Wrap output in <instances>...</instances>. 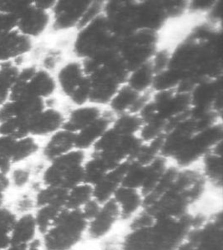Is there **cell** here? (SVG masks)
<instances>
[{"instance_id":"6da1fadb","label":"cell","mask_w":223,"mask_h":250,"mask_svg":"<svg viewBox=\"0 0 223 250\" xmlns=\"http://www.w3.org/2000/svg\"><path fill=\"white\" fill-rule=\"evenodd\" d=\"M88 218L82 210L64 208L40 236L43 250H78L86 242Z\"/></svg>"},{"instance_id":"7a4b0ae2","label":"cell","mask_w":223,"mask_h":250,"mask_svg":"<svg viewBox=\"0 0 223 250\" xmlns=\"http://www.w3.org/2000/svg\"><path fill=\"white\" fill-rule=\"evenodd\" d=\"M85 162V152L75 148L58 157L44 168L40 175L41 185L69 190L84 183Z\"/></svg>"},{"instance_id":"3957f363","label":"cell","mask_w":223,"mask_h":250,"mask_svg":"<svg viewBox=\"0 0 223 250\" xmlns=\"http://www.w3.org/2000/svg\"><path fill=\"white\" fill-rule=\"evenodd\" d=\"M120 40L110 30L104 15L80 29L74 42V51L79 57L89 59L100 52L119 48Z\"/></svg>"},{"instance_id":"277c9868","label":"cell","mask_w":223,"mask_h":250,"mask_svg":"<svg viewBox=\"0 0 223 250\" xmlns=\"http://www.w3.org/2000/svg\"><path fill=\"white\" fill-rule=\"evenodd\" d=\"M156 32L137 30L120 40L119 54L130 73L150 62L156 52Z\"/></svg>"},{"instance_id":"5b68a950","label":"cell","mask_w":223,"mask_h":250,"mask_svg":"<svg viewBox=\"0 0 223 250\" xmlns=\"http://www.w3.org/2000/svg\"><path fill=\"white\" fill-rule=\"evenodd\" d=\"M223 125L220 123H216L195 134L173 159L177 163V167L190 168L195 163L202 159L216 145L223 142Z\"/></svg>"},{"instance_id":"8992f818","label":"cell","mask_w":223,"mask_h":250,"mask_svg":"<svg viewBox=\"0 0 223 250\" xmlns=\"http://www.w3.org/2000/svg\"><path fill=\"white\" fill-rule=\"evenodd\" d=\"M177 250H223L221 212L212 213L201 225L196 226Z\"/></svg>"},{"instance_id":"52a82bcc","label":"cell","mask_w":223,"mask_h":250,"mask_svg":"<svg viewBox=\"0 0 223 250\" xmlns=\"http://www.w3.org/2000/svg\"><path fill=\"white\" fill-rule=\"evenodd\" d=\"M121 223L120 211L113 199L100 204L96 212L88 219L86 242L99 245L114 234Z\"/></svg>"},{"instance_id":"ba28073f","label":"cell","mask_w":223,"mask_h":250,"mask_svg":"<svg viewBox=\"0 0 223 250\" xmlns=\"http://www.w3.org/2000/svg\"><path fill=\"white\" fill-rule=\"evenodd\" d=\"M91 1H56L53 11L52 27L55 30L76 28Z\"/></svg>"},{"instance_id":"9c48e42d","label":"cell","mask_w":223,"mask_h":250,"mask_svg":"<svg viewBox=\"0 0 223 250\" xmlns=\"http://www.w3.org/2000/svg\"><path fill=\"white\" fill-rule=\"evenodd\" d=\"M45 108V100L35 97L8 100L0 107V122L12 119L29 120Z\"/></svg>"},{"instance_id":"30bf717a","label":"cell","mask_w":223,"mask_h":250,"mask_svg":"<svg viewBox=\"0 0 223 250\" xmlns=\"http://www.w3.org/2000/svg\"><path fill=\"white\" fill-rule=\"evenodd\" d=\"M222 96V78L201 80L190 94L192 108L198 111H213L215 103Z\"/></svg>"},{"instance_id":"8fae6325","label":"cell","mask_w":223,"mask_h":250,"mask_svg":"<svg viewBox=\"0 0 223 250\" xmlns=\"http://www.w3.org/2000/svg\"><path fill=\"white\" fill-rule=\"evenodd\" d=\"M166 19L161 2H136L134 21L137 30L156 32L163 26Z\"/></svg>"},{"instance_id":"7c38bea8","label":"cell","mask_w":223,"mask_h":250,"mask_svg":"<svg viewBox=\"0 0 223 250\" xmlns=\"http://www.w3.org/2000/svg\"><path fill=\"white\" fill-rule=\"evenodd\" d=\"M119 211L121 221L127 224L143 210L145 197L139 189L120 185L113 196Z\"/></svg>"},{"instance_id":"4fadbf2b","label":"cell","mask_w":223,"mask_h":250,"mask_svg":"<svg viewBox=\"0 0 223 250\" xmlns=\"http://www.w3.org/2000/svg\"><path fill=\"white\" fill-rule=\"evenodd\" d=\"M31 39L20 34L17 29L8 32L0 37V63L14 62L31 51Z\"/></svg>"},{"instance_id":"5bb4252c","label":"cell","mask_w":223,"mask_h":250,"mask_svg":"<svg viewBox=\"0 0 223 250\" xmlns=\"http://www.w3.org/2000/svg\"><path fill=\"white\" fill-rule=\"evenodd\" d=\"M66 118L54 108H45L29 121V136H48L63 128Z\"/></svg>"},{"instance_id":"9a60e30c","label":"cell","mask_w":223,"mask_h":250,"mask_svg":"<svg viewBox=\"0 0 223 250\" xmlns=\"http://www.w3.org/2000/svg\"><path fill=\"white\" fill-rule=\"evenodd\" d=\"M51 19L49 12L43 11L32 5L18 18L16 29L29 39L38 38L48 29Z\"/></svg>"},{"instance_id":"2e32d148","label":"cell","mask_w":223,"mask_h":250,"mask_svg":"<svg viewBox=\"0 0 223 250\" xmlns=\"http://www.w3.org/2000/svg\"><path fill=\"white\" fill-rule=\"evenodd\" d=\"M114 120L112 112L102 114L97 120L75 133L74 148L85 151L93 147L100 137L112 127Z\"/></svg>"},{"instance_id":"e0dca14e","label":"cell","mask_w":223,"mask_h":250,"mask_svg":"<svg viewBox=\"0 0 223 250\" xmlns=\"http://www.w3.org/2000/svg\"><path fill=\"white\" fill-rule=\"evenodd\" d=\"M223 142L216 145L202 158V169L201 170L206 185L221 190L223 187Z\"/></svg>"},{"instance_id":"ac0fdd59","label":"cell","mask_w":223,"mask_h":250,"mask_svg":"<svg viewBox=\"0 0 223 250\" xmlns=\"http://www.w3.org/2000/svg\"><path fill=\"white\" fill-rule=\"evenodd\" d=\"M75 133L61 128L50 135L48 142L46 143L42 150L44 158L47 161H52L58 157L67 154L74 149Z\"/></svg>"},{"instance_id":"d6986e66","label":"cell","mask_w":223,"mask_h":250,"mask_svg":"<svg viewBox=\"0 0 223 250\" xmlns=\"http://www.w3.org/2000/svg\"><path fill=\"white\" fill-rule=\"evenodd\" d=\"M38 238L40 233L34 213L17 216L10 233L9 245H29Z\"/></svg>"},{"instance_id":"ffe728a7","label":"cell","mask_w":223,"mask_h":250,"mask_svg":"<svg viewBox=\"0 0 223 250\" xmlns=\"http://www.w3.org/2000/svg\"><path fill=\"white\" fill-rule=\"evenodd\" d=\"M86 76L82 63L69 62L60 68L58 73L56 83L64 94L69 97Z\"/></svg>"},{"instance_id":"44dd1931","label":"cell","mask_w":223,"mask_h":250,"mask_svg":"<svg viewBox=\"0 0 223 250\" xmlns=\"http://www.w3.org/2000/svg\"><path fill=\"white\" fill-rule=\"evenodd\" d=\"M102 114L103 113L96 106H79L77 108L73 109L69 117L66 119L63 128L77 133L97 120Z\"/></svg>"},{"instance_id":"7402d4cb","label":"cell","mask_w":223,"mask_h":250,"mask_svg":"<svg viewBox=\"0 0 223 250\" xmlns=\"http://www.w3.org/2000/svg\"><path fill=\"white\" fill-rule=\"evenodd\" d=\"M155 73L152 68V62H146L139 68L131 72L126 80V84L139 94L146 93L152 88Z\"/></svg>"},{"instance_id":"603a6c76","label":"cell","mask_w":223,"mask_h":250,"mask_svg":"<svg viewBox=\"0 0 223 250\" xmlns=\"http://www.w3.org/2000/svg\"><path fill=\"white\" fill-rule=\"evenodd\" d=\"M68 191L60 188L41 186L35 194L36 208L46 205H53L66 208Z\"/></svg>"},{"instance_id":"cb8c5ba5","label":"cell","mask_w":223,"mask_h":250,"mask_svg":"<svg viewBox=\"0 0 223 250\" xmlns=\"http://www.w3.org/2000/svg\"><path fill=\"white\" fill-rule=\"evenodd\" d=\"M189 76H191V74L172 68H166V70L155 75L152 88L156 92L176 90L182 80Z\"/></svg>"},{"instance_id":"d4e9b609","label":"cell","mask_w":223,"mask_h":250,"mask_svg":"<svg viewBox=\"0 0 223 250\" xmlns=\"http://www.w3.org/2000/svg\"><path fill=\"white\" fill-rule=\"evenodd\" d=\"M140 94L125 83L118 89L109 103L112 113L117 115L128 113Z\"/></svg>"},{"instance_id":"484cf974","label":"cell","mask_w":223,"mask_h":250,"mask_svg":"<svg viewBox=\"0 0 223 250\" xmlns=\"http://www.w3.org/2000/svg\"><path fill=\"white\" fill-rule=\"evenodd\" d=\"M93 199V187L86 183H82L68 191L66 208L69 209L82 210Z\"/></svg>"},{"instance_id":"4316f807","label":"cell","mask_w":223,"mask_h":250,"mask_svg":"<svg viewBox=\"0 0 223 250\" xmlns=\"http://www.w3.org/2000/svg\"><path fill=\"white\" fill-rule=\"evenodd\" d=\"M40 150V145L35 141L34 137L27 136L15 140L12 148V163L18 165L34 156Z\"/></svg>"},{"instance_id":"83f0119b","label":"cell","mask_w":223,"mask_h":250,"mask_svg":"<svg viewBox=\"0 0 223 250\" xmlns=\"http://www.w3.org/2000/svg\"><path fill=\"white\" fill-rule=\"evenodd\" d=\"M142 125L143 121L139 114L126 113L115 118L112 123V128L121 136H129L135 135L140 130Z\"/></svg>"},{"instance_id":"f1b7e54d","label":"cell","mask_w":223,"mask_h":250,"mask_svg":"<svg viewBox=\"0 0 223 250\" xmlns=\"http://www.w3.org/2000/svg\"><path fill=\"white\" fill-rule=\"evenodd\" d=\"M64 208H66L53 205H46L36 208L34 212V215L37 224L40 236L43 234L51 226L52 224L57 219L59 214L62 212Z\"/></svg>"},{"instance_id":"f546056e","label":"cell","mask_w":223,"mask_h":250,"mask_svg":"<svg viewBox=\"0 0 223 250\" xmlns=\"http://www.w3.org/2000/svg\"><path fill=\"white\" fill-rule=\"evenodd\" d=\"M17 215L9 205L0 208V250H4L10 244V233Z\"/></svg>"},{"instance_id":"4dcf8cb0","label":"cell","mask_w":223,"mask_h":250,"mask_svg":"<svg viewBox=\"0 0 223 250\" xmlns=\"http://www.w3.org/2000/svg\"><path fill=\"white\" fill-rule=\"evenodd\" d=\"M29 120L12 119L0 122V136L8 137L14 140L29 136Z\"/></svg>"},{"instance_id":"1f68e13d","label":"cell","mask_w":223,"mask_h":250,"mask_svg":"<svg viewBox=\"0 0 223 250\" xmlns=\"http://www.w3.org/2000/svg\"><path fill=\"white\" fill-rule=\"evenodd\" d=\"M10 188H14L17 190L24 189L29 187L34 181V176H36L34 166H23L11 168L8 173Z\"/></svg>"},{"instance_id":"d6a6232c","label":"cell","mask_w":223,"mask_h":250,"mask_svg":"<svg viewBox=\"0 0 223 250\" xmlns=\"http://www.w3.org/2000/svg\"><path fill=\"white\" fill-rule=\"evenodd\" d=\"M9 206L17 216L34 213L36 209L35 194L29 190L20 193Z\"/></svg>"},{"instance_id":"836d02e7","label":"cell","mask_w":223,"mask_h":250,"mask_svg":"<svg viewBox=\"0 0 223 250\" xmlns=\"http://www.w3.org/2000/svg\"><path fill=\"white\" fill-rule=\"evenodd\" d=\"M104 6H105V2L103 1H91V3L86 9L76 28L79 30L83 29L86 25L93 22L94 20H96L99 16L103 15Z\"/></svg>"},{"instance_id":"e575fe53","label":"cell","mask_w":223,"mask_h":250,"mask_svg":"<svg viewBox=\"0 0 223 250\" xmlns=\"http://www.w3.org/2000/svg\"><path fill=\"white\" fill-rule=\"evenodd\" d=\"M91 92V83L89 76L86 75L80 85L74 89L69 96L72 102L78 106H83L86 103L89 102V96Z\"/></svg>"},{"instance_id":"d590c367","label":"cell","mask_w":223,"mask_h":250,"mask_svg":"<svg viewBox=\"0 0 223 250\" xmlns=\"http://www.w3.org/2000/svg\"><path fill=\"white\" fill-rule=\"evenodd\" d=\"M33 1H0V13L7 15H15L20 17V15L29 9Z\"/></svg>"},{"instance_id":"8d00e7d4","label":"cell","mask_w":223,"mask_h":250,"mask_svg":"<svg viewBox=\"0 0 223 250\" xmlns=\"http://www.w3.org/2000/svg\"><path fill=\"white\" fill-rule=\"evenodd\" d=\"M170 60H171V53H169L166 49L156 52V54L151 60L155 75L168 68Z\"/></svg>"},{"instance_id":"74e56055","label":"cell","mask_w":223,"mask_h":250,"mask_svg":"<svg viewBox=\"0 0 223 250\" xmlns=\"http://www.w3.org/2000/svg\"><path fill=\"white\" fill-rule=\"evenodd\" d=\"M161 4L167 18L179 17L187 9V3L183 1H164Z\"/></svg>"},{"instance_id":"f35d334b","label":"cell","mask_w":223,"mask_h":250,"mask_svg":"<svg viewBox=\"0 0 223 250\" xmlns=\"http://www.w3.org/2000/svg\"><path fill=\"white\" fill-rule=\"evenodd\" d=\"M18 17L15 15L0 13V31L8 33L16 29Z\"/></svg>"},{"instance_id":"ab89813d","label":"cell","mask_w":223,"mask_h":250,"mask_svg":"<svg viewBox=\"0 0 223 250\" xmlns=\"http://www.w3.org/2000/svg\"><path fill=\"white\" fill-rule=\"evenodd\" d=\"M98 250H122L120 246V235L114 233L99 244Z\"/></svg>"},{"instance_id":"60d3db41","label":"cell","mask_w":223,"mask_h":250,"mask_svg":"<svg viewBox=\"0 0 223 250\" xmlns=\"http://www.w3.org/2000/svg\"><path fill=\"white\" fill-rule=\"evenodd\" d=\"M216 3V1H193L187 4L189 10L193 12H209Z\"/></svg>"},{"instance_id":"b9f144b4","label":"cell","mask_w":223,"mask_h":250,"mask_svg":"<svg viewBox=\"0 0 223 250\" xmlns=\"http://www.w3.org/2000/svg\"><path fill=\"white\" fill-rule=\"evenodd\" d=\"M56 1H47V0H41V1H35L33 2V5L35 6V8L43 10V11L49 12V10H52L55 7Z\"/></svg>"},{"instance_id":"7bdbcfd3","label":"cell","mask_w":223,"mask_h":250,"mask_svg":"<svg viewBox=\"0 0 223 250\" xmlns=\"http://www.w3.org/2000/svg\"><path fill=\"white\" fill-rule=\"evenodd\" d=\"M221 3L222 2H216L214 6L208 12L210 19L213 20V21H217V20L222 19L223 10H222V3Z\"/></svg>"},{"instance_id":"ee69618b","label":"cell","mask_w":223,"mask_h":250,"mask_svg":"<svg viewBox=\"0 0 223 250\" xmlns=\"http://www.w3.org/2000/svg\"><path fill=\"white\" fill-rule=\"evenodd\" d=\"M6 193L3 191H0V208L3 207L5 205Z\"/></svg>"},{"instance_id":"f6af8a7d","label":"cell","mask_w":223,"mask_h":250,"mask_svg":"<svg viewBox=\"0 0 223 250\" xmlns=\"http://www.w3.org/2000/svg\"><path fill=\"white\" fill-rule=\"evenodd\" d=\"M6 34V33H3V32L0 31V37L3 35V34Z\"/></svg>"},{"instance_id":"bcb514c9","label":"cell","mask_w":223,"mask_h":250,"mask_svg":"<svg viewBox=\"0 0 223 250\" xmlns=\"http://www.w3.org/2000/svg\"></svg>"}]
</instances>
